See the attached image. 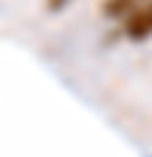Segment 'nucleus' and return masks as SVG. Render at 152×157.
I'll return each instance as SVG.
<instances>
[{
    "label": "nucleus",
    "mask_w": 152,
    "mask_h": 157,
    "mask_svg": "<svg viewBox=\"0 0 152 157\" xmlns=\"http://www.w3.org/2000/svg\"><path fill=\"white\" fill-rule=\"evenodd\" d=\"M121 25H124V36L132 39V42L149 39L152 36V0H141V3L121 20Z\"/></svg>",
    "instance_id": "nucleus-1"
}]
</instances>
